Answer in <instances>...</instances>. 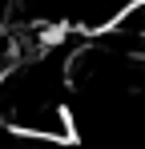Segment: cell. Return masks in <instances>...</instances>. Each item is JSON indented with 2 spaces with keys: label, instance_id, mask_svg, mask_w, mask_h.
<instances>
[{
  "label": "cell",
  "instance_id": "3",
  "mask_svg": "<svg viewBox=\"0 0 145 149\" xmlns=\"http://www.w3.org/2000/svg\"><path fill=\"white\" fill-rule=\"evenodd\" d=\"M117 32L129 36V40H145V0H137V4L117 20Z\"/></svg>",
  "mask_w": 145,
  "mask_h": 149
},
{
  "label": "cell",
  "instance_id": "1",
  "mask_svg": "<svg viewBox=\"0 0 145 149\" xmlns=\"http://www.w3.org/2000/svg\"><path fill=\"white\" fill-rule=\"evenodd\" d=\"M69 56L65 45H40L36 52L12 56L0 73V125L16 137L69 145L72 113H69Z\"/></svg>",
  "mask_w": 145,
  "mask_h": 149
},
{
  "label": "cell",
  "instance_id": "2",
  "mask_svg": "<svg viewBox=\"0 0 145 149\" xmlns=\"http://www.w3.org/2000/svg\"><path fill=\"white\" fill-rule=\"evenodd\" d=\"M137 0H77L72 4V24L81 32H105L117 28V20L133 8Z\"/></svg>",
  "mask_w": 145,
  "mask_h": 149
}]
</instances>
